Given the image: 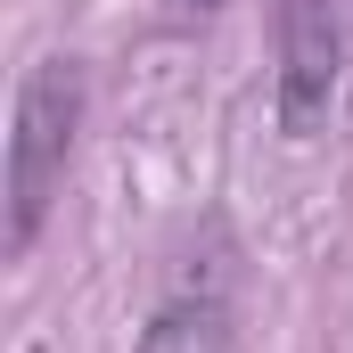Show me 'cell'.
Wrapping results in <instances>:
<instances>
[{
    "label": "cell",
    "instance_id": "7a4b0ae2",
    "mask_svg": "<svg viewBox=\"0 0 353 353\" xmlns=\"http://www.w3.org/2000/svg\"><path fill=\"white\" fill-rule=\"evenodd\" d=\"M337 8L329 0H279V132L312 140L337 107Z\"/></svg>",
    "mask_w": 353,
    "mask_h": 353
},
{
    "label": "cell",
    "instance_id": "3957f363",
    "mask_svg": "<svg viewBox=\"0 0 353 353\" xmlns=\"http://www.w3.org/2000/svg\"><path fill=\"white\" fill-rule=\"evenodd\" d=\"M197 8H205V0H197Z\"/></svg>",
    "mask_w": 353,
    "mask_h": 353
},
{
    "label": "cell",
    "instance_id": "6da1fadb",
    "mask_svg": "<svg viewBox=\"0 0 353 353\" xmlns=\"http://www.w3.org/2000/svg\"><path fill=\"white\" fill-rule=\"evenodd\" d=\"M83 132V66L74 58H33L17 83V115H8V255H25L58 205V181Z\"/></svg>",
    "mask_w": 353,
    "mask_h": 353
}]
</instances>
